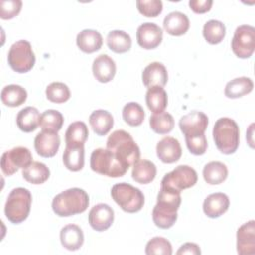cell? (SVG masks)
<instances>
[{
    "mask_svg": "<svg viewBox=\"0 0 255 255\" xmlns=\"http://www.w3.org/2000/svg\"><path fill=\"white\" fill-rule=\"evenodd\" d=\"M180 203V191L160 185L157 202L152 209V220L154 224L162 229L170 228L177 220V210Z\"/></svg>",
    "mask_w": 255,
    "mask_h": 255,
    "instance_id": "cell-1",
    "label": "cell"
},
{
    "mask_svg": "<svg viewBox=\"0 0 255 255\" xmlns=\"http://www.w3.org/2000/svg\"><path fill=\"white\" fill-rule=\"evenodd\" d=\"M107 148L126 166L130 167L139 160L140 150L132 136L124 129L112 132L107 139Z\"/></svg>",
    "mask_w": 255,
    "mask_h": 255,
    "instance_id": "cell-2",
    "label": "cell"
},
{
    "mask_svg": "<svg viewBox=\"0 0 255 255\" xmlns=\"http://www.w3.org/2000/svg\"><path fill=\"white\" fill-rule=\"evenodd\" d=\"M88 193L81 188H69L57 194L52 201V209L56 215L68 217L83 213L89 206Z\"/></svg>",
    "mask_w": 255,
    "mask_h": 255,
    "instance_id": "cell-3",
    "label": "cell"
},
{
    "mask_svg": "<svg viewBox=\"0 0 255 255\" xmlns=\"http://www.w3.org/2000/svg\"><path fill=\"white\" fill-rule=\"evenodd\" d=\"M239 127L230 118L218 119L213 127L212 135L217 149L223 154L234 153L239 145Z\"/></svg>",
    "mask_w": 255,
    "mask_h": 255,
    "instance_id": "cell-4",
    "label": "cell"
},
{
    "mask_svg": "<svg viewBox=\"0 0 255 255\" xmlns=\"http://www.w3.org/2000/svg\"><path fill=\"white\" fill-rule=\"evenodd\" d=\"M32 203L31 192L24 187L11 190L5 203V215L9 221L18 224L26 220Z\"/></svg>",
    "mask_w": 255,
    "mask_h": 255,
    "instance_id": "cell-5",
    "label": "cell"
},
{
    "mask_svg": "<svg viewBox=\"0 0 255 255\" xmlns=\"http://www.w3.org/2000/svg\"><path fill=\"white\" fill-rule=\"evenodd\" d=\"M90 165L93 171L108 177H121L126 174V167L108 148H97L91 154Z\"/></svg>",
    "mask_w": 255,
    "mask_h": 255,
    "instance_id": "cell-6",
    "label": "cell"
},
{
    "mask_svg": "<svg viewBox=\"0 0 255 255\" xmlns=\"http://www.w3.org/2000/svg\"><path fill=\"white\" fill-rule=\"evenodd\" d=\"M111 196L124 211L128 213L139 211L144 204V195L141 190L126 182L115 184L112 187Z\"/></svg>",
    "mask_w": 255,
    "mask_h": 255,
    "instance_id": "cell-7",
    "label": "cell"
},
{
    "mask_svg": "<svg viewBox=\"0 0 255 255\" xmlns=\"http://www.w3.org/2000/svg\"><path fill=\"white\" fill-rule=\"evenodd\" d=\"M8 64L17 73H27L35 65V54L30 42L20 40L14 43L8 52Z\"/></svg>",
    "mask_w": 255,
    "mask_h": 255,
    "instance_id": "cell-8",
    "label": "cell"
},
{
    "mask_svg": "<svg viewBox=\"0 0 255 255\" xmlns=\"http://www.w3.org/2000/svg\"><path fill=\"white\" fill-rule=\"evenodd\" d=\"M231 49L238 58H250L255 49L254 27L250 25L238 26L231 41Z\"/></svg>",
    "mask_w": 255,
    "mask_h": 255,
    "instance_id": "cell-9",
    "label": "cell"
},
{
    "mask_svg": "<svg viewBox=\"0 0 255 255\" xmlns=\"http://www.w3.org/2000/svg\"><path fill=\"white\" fill-rule=\"evenodd\" d=\"M197 182V173L189 165H178L172 171L166 173L161 179L160 185L181 190L192 187Z\"/></svg>",
    "mask_w": 255,
    "mask_h": 255,
    "instance_id": "cell-10",
    "label": "cell"
},
{
    "mask_svg": "<svg viewBox=\"0 0 255 255\" xmlns=\"http://www.w3.org/2000/svg\"><path fill=\"white\" fill-rule=\"evenodd\" d=\"M31 151L25 146H16L5 151L1 157V169L5 175H12L20 168H25L33 160Z\"/></svg>",
    "mask_w": 255,
    "mask_h": 255,
    "instance_id": "cell-11",
    "label": "cell"
},
{
    "mask_svg": "<svg viewBox=\"0 0 255 255\" xmlns=\"http://www.w3.org/2000/svg\"><path fill=\"white\" fill-rule=\"evenodd\" d=\"M179 128L185 137L203 134L208 126L207 116L199 111L190 112L179 120Z\"/></svg>",
    "mask_w": 255,
    "mask_h": 255,
    "instance_id": "cell-12",
    "label": "cell"
},
{
    "mask_svg": "<svg viewBox=\"0 0 255 255\" xmlns=\"http://www.w3.org/2000/svg\"><path fill=\"white\" fill-rule=\"evenodd\" d=\"M136 40L141 48L145 50L154 49L162 41V30L155 23H143L136 30Z\"/></svg>",
    "mask_w": 255,
    "mask_h": 255,
    "instance_id": "cell-13",
    "label": "cell"
},
{
    "mask_svg": "<svg viewBox=\"0 0 255 255\" xmlns=\"http://www.w3.org/2000/svg\"><path fill=\"white\" fill-rule=\"evenodd\" d=\"M60 146V136L56 131L42 130L34 139V147L42 157H53L58 152Z\"/></svg>",
    "mask_w": 255,
    "mask_h": 255,
    "instance_id": "cell-14",
    "label": "cell"
},
{
    "mask_svg": "<svg viewBox=\"0 0 255 255\" xmlns=\"http://www.w3.org/2000/svg\"><path fill=\"white\" fill-rule=\"evenodd\" d=\"M114 210L106 203H99L93 206L89 212V223L96 231H105L114 222Z\"/></svg>",
    "mask_w": 255,
    "mask_h": 255,
    "instance_id": "cell-15",
    "label": "cell"
},
{
    "mask_svg": "<svg viewBox=\"0 0 255 255\" xmlns=\"http://www.w3.org/2000/svg\"><path fill=\"white\" fill-rule=\"evenodd\" d=\"M237 252L242 255H253L255 253V221L250 220L242 224L236 234Z\"/></svg>",
    "mask_w": 255,
    "mask_h": 255,
    "instance_id": "cell-16",
    "label": "cell"
},
{
    "mask_svg": "<svg viewBox=\"0 0 255 255\" xmlns=\"http://www.w3.org/2000/svg\"><path fill=\"white\" fill-rule=\"evenodd\" d=\"M156 154L163 163H173L181 157L182 149L176 138L165 136L157 142Z\"/></svg>",
    "mask_w": 255,
    "mask_h": 255,
    "instance_id": "cell-17",
    "label": "cell"
},
{
    "mask_svg": "<svg viewBox=\"0 0 255 255\" xmlns=\"http://www.w3.org/2000/svg\"><path fill=\"white\" fill-rule=\"evenodd\" d=\"M93 75L100 83L111 82L117 71L115 61L108 55H99L93 62Z\"/></svg>",
    "mask_w": 255,
    "mask_h": 255,
    "instance_id": "cell-18",
    "label": "cell"
},
{
    "mask_svg": "<svg viewBox=\"0 0 255 255\" xmlns=\"http://www.w3.org/2000/svg\"><path fill=\"white\" fill-rule=\"evenodd\" d=\"M143 85L149 89L151 87H164L168 80L166 68L159 62H152L148 64L142 72Z\"/></svg>",
    "mask_w": 255,
    "mask_h": 255,
    "instance_id": "cell-19",
    "label": "cell"
},
{
    "mask_svg": "<svg viewBox=\"0 0 255 255\" xmlns=\"http://www.w3.org/2000/svg\"><path fill=\"white\" fill-rule=\"evenodd\" d=\"M230 201L223 192L209 194L203 202V211L210 218H217L228 210Z\"/></svg>",
    "mask_w": 255,
    "mask_h": 255,
    "instance_id": "cell-20",
    "label": "cell"
},
{
    "mask_svg": "<svg viewBox=\"0 0 255 255\" xmlns=\"http://www.w3.org/2000/svg\"><path fill=\"white\" fill-rule=\"evenodd\" d=\"M60 240L64 248L70 251H76L84 243L83 230L77 224H68L60 231Z\"/></svg>",
    "mask_w": 255,
    "mask_h": 255,
    "instance_id": "cell-21",
    "label": "cell"
},
{
    "mask_svg": "<svg viewBox=\"0 0 255 255\" xmlns=\"http://www.w3.org/2000/svg\"><path fill=\"white\" fill-rule=\"evenodd\" d=\"M163 29L169 35L181 36L189 29V19L182 12H170L163 20Z\"/></svg>",
    "mask_w": 255,
    "mask_h": 255,
    "instance_id": "cell-22",
    "label": "cell"
},
{
    "mask_svg": "<svg viewBox=\"0 0 255 255\" xmlns=\"http://www.w3.org/2000/svg\"><path fill=\"white\" fill-rule=\"evenodd\" d=\"M77 46L81 51L87 54H91L99 51L103 45L102 35L92 29H85L77 35Z\"/></svg>",
    "mask_w": 255,
    "mask_h": 255,
    "instance_id": "cell-23",
    "label": "cell"
},
{
    "mask_svg": "<svg viewBox=\"0 0 255 255\" xmlns=\"http://www.w3.org/2000/svg\"><path fill=\"white\" fill-rule=\"evenodd\" d=\"M89 123L94 132L98 135H106L114 126L112 114L106 110H96L89 117Z\"/></svg>",
    "mask_w": 255,
    "mask_h": 255,
    "instance_id": "cell-24",
    "label": "cell"
},
{
    "mask_svg": "<svg viewBox=\"0 0 255 255\" xmlns=\"http://www.w3.org/2000/svg\"><path fill=\"white\" fill-rule=\"evenodd\" d=\"M63 162L66 168L71 171L81 170L85 164L84 145H66L63 153Z\"/></svg>",
    "mask_w": 255,
    "mask_h": 255,
    "instance_id": "cell-25",
    "label": "cell"
},
{
    "mask_svg": "<svg viewBox=\"0 0 255 255\" xmlns=\"http://www.w3.org/2000/svg\"><path fill=\"white\" fill-rule=\"evenodd\" d=\"M132 179L140 184L150 183L156 175V166L147 159H139L132 165Z\"/></svg>",
    "mask_w": 255,
    "mask_h": 255,
    "instance_id": "cell-26",
    "label": "cell"
},
{
    "mask_svg": "<svg viewBox=\"0 0 255 255\" xmlns=\"http://www.w3.org/2000/svg\"><path fill=\"white\" fill-rule=\"evenodd\" d=\"M40 113L34 107H26L22 109L16 118L18 128L24 132L34 131L40 123Z\"/></svg>",
    "mask_w": 255,
    "mask_h": 255,
    "instance_id": "cell-27",
    "label": "cell"
},
{
    "mask_svg": "<svg viewBox=\"0 0 255 255\" xmlns=\"http://www.w3.org/2000/svg\"><path fill=\"white\" fill-rule=\"evenodd\" d=\"M253 81L248 77H239L229 81L224 89V95L229 99L241 98L253 90Z\"/></svg>",
    "mask_w": 255,
    "mask_h": 255,
    "instance_id": "cell-28",
    "label": "cell"
},
{
    "mask_svg": "<svg viewBox=\"0 0 255 255\" xmlns=\"http://www.w3.org/2000/svg\"><path fill=\"white\" fill-rule=\"evenodd\" d=\"M27 91L20 85H8L1 91V100L5 106L19 107L27 100Z\"/></svg>",
    "mask_w": 255,
    "mask_h": 255,
    "instance_id": "cell-29",
    "label": "cell"
},
{
    "mask_svg": "<svg viewBox=\"0 0 255 255\" xmlns=\"http://www.w3.org/2000/svg\"><path fill=\"white\" fill-rule=\"evenodd\" d=\"M203 178L206 183L215 185L222 183L228 175V169L223 162L210 161L203 167Z\"/></svg>",
    "mask_w": 255,
    "mask_h": 255,
    "instance_id": "cell-30",
    "label": "cell"
},
{
    "mask_svg": "<svg viewBox=\"0 0 255 255\" xmlns=\"http://www.w3.org/2000/svg\"><path fill=\"white\" fill-rule=\"evenodd\" d=\"M22 175L26 181L32 184H42L50 177V169L42 162L32 161L23 168Z\"/></svg>",
    "mask_w": 255,
    "mask_h": 255,
    "instance_id": "cell-31",
    "label": "cell"
},
{
    "mask_svg": "<svg viewBox=\"0 0 255 255\" xmlns=\"http://www.w3.org/2000/svg\"><path fill=\"white\" fill-rule=\"evenodd\" d=\"M89 135V129L84 122L78 121L69 125L66 133V145H84Z\"/></svg>",
    "mask_w": 255,
    "mask_h": 255,
    "instance_id": "cell-32",
    "label": "cell"
},
{
    "mask_svg": "<svg viewBox=\"0 0 255 255\" xmlns=\"http://www.w3.org/2000/svg\"><path fill=\"white\" fill-rule=\"evenodd\" d=\"M107 45L111 51L123 54L129 51L131 47V38L125 31L114 30L107 36Z\"/></svg>",
    "mask_w": 255,
    "mask_h": 255,
    "instance_id": "cell-33",
    "label": "cell"
},
{
    "mask_svg": "<svg viewBox=\"0 0 255 255\" xmlns=\"http://www.w3.org/2000/svg\"><path fill=\"white\" fill-rule=\"evenodd\" d=\"M145 102L153 114L163 112L167 106V94L162 87H151L145 94Z\"/></svg>",
    "mask_w": 255,
    "mask_h": 255,
    "instance_id": "cell-34",
    "label": "cell"
},
{
    "mask_svg": "<svg viewBox=\"0 0 255 255\" xmlns=\"http://www.w3.org/2000/svg\"><path fill=\"white\" fill-rule=\"evenodd\" d=\"M225 25L218 20H209L203 26V37L211 45L219 44L225 37Z\"/></svg>",
    "mask_w": 255,
    "mask_h": 255,
    "instance_id": "cell-35",
    "label": "cell"
},
{
    "mask_svg": "<svg viewBox=\"0 0 255 255\" xmlns=\"http://www.w3.org/2000/svg\"><path fill=\"white\" fill-rule=\"evenodd\" d=\"M151 129L158 134H166L174 128V119L167 112H160L153 114L149 119Z\"/></svg>",
    "mask_w": 255,
    "mask_h": 255,
    "instance_id": "cell-36",
    "label": "cell"
},
{
    "mask_svg": "<svg viewBox=\"0 0 255 255\" xmlns=\"http://www.w3.org/2000/svg\"><path fill=\"white\" fill-rule=\"evenodd\" d=\"M64 124L63 115L57 110H46L40 117L39 126L42 130H50L58 132Z\"/></svg>",
    "mask_w": 255,
    "mask_h": 255,
    "instance_id": "cell-37",
    "label": "cell"
},
{
    "mask_svg": "<svg viewBox=\"0 0 255 255\" xmlns=\"http://www.w3.org/2000/svg\"><path fill=\"white\" fill-rule=\"evenodd\" d=\"M144 111L142 107L135 102H130L123 108V119L130 127H138L144 120Z\"/></svg>",
    "mask_w": 255,
    "mask_h": 255,
    "instance_id": "cell-38",
    "label": "cell"
},
{
    "mask_svg": "<svg viewBox=\"0 0 255 255\" xmlns=\"http://www.w3.org/2000/svg\"><path fill=\"white\" fill-rule=\"evenodd\" d=\"M47 99L56 104L67 102L71 97L69 87L62 82H53L46 88Z\"/></svg>",
    "mask_w": 255,
    "mask_h": 255,
    "instance_id": "cell-39",
    "label": "cell"
},
{
    "mask_svg": "<svg viewBox=\"0 0 255 255\" xmlns=\"http://www.w3.org/2000/svg\"><path fill=\"white\" fill-rule=\"evenodd\" d=\"M145 254L153 255H171L172 254V246L170 242L164 237L156 236L151 238L145 246Z\"/></svg>",
    "mask_w": 255,
    "mask_h": 255,
    "instance_id": "cell-40",
    "label": "cell"
},
{
    "mask_svg": "<svg viewBox=\"0 0 255 255\" xmlns=\"http://www.w3.org/2000/svg\"><path fill=\"white\" fill-rule=\"evenodd\" d=\"M136 7L139 13L145 17H156L162 12V2L160 0H138Z\"/></svg>",
    "mask_w": 255,
    "mask_h": 255,
    "instance_id": "cell-41",
    "label": "cell"
},
{
    "mask_svg": "<svg viewBox=\"0 0 255 255\" xmlns=\"http://www.w3.org/2000/svg\"><path fill=\"white\" fill-rule=\"evenodd\" d=\"M22 9L21 0H2L0 2V18L4 20L17 16Z\"/></svg>",
    "mask_w": 255,
    "mask_h": 255,
    "instance_id": "cell-42",
    "label": "cell"
},
{
    "mask_svg": "<svg viewBox=\"0 0 255 255\" xmlns=\"http://www.w3.org/2000/svg\"><path fill=\"white\" fill-rule=\"evenodd\" d=\"M185 142L188 150L194 155H202L207 149V140L204 133L196 136H187L185 137Z\"/></svg>",
    "mask_w": 255,
    "mask_h": 255,
    "instance_id": "cell-43",
    "label": "cell"
},
{
    "mask_svg": "<svg viewBox=\"0 0 255 255\" xmlns=\"http://www.w3.org/2000/svg\"><path fill=\"white\" fill-rule=\"evenodd\" d=\"M190 9L197 14H202L208 12L211 9L213 4L212 0H190L189 1Z\"/></svg>",
    "mask_w": 255,
    "mask_h": 255,
    "instance_id": "cell-44",
    "label": "cell"
},
{
    "mask_svg": "<svg viewBox=\"0 0 255 255\" xmlns=\"http://www.w3.org/2000/svg\"><path fill=\"white\" fill-rule=\"evenodd\" d=\"M201 253V250L199 246L193 242H186L183 245L180 246V248L177 250L176 254H191V255H198Z\"/></svg>",
    "mask_w": 255,
    "mask_h": 255,
    "instance_id": "cell-45",
    "label": "cell"
}]
</instances>
